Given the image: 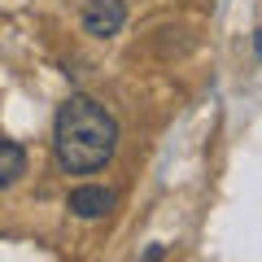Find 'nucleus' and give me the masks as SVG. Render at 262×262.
I'll use <instances>...</instances> for the list:
<instances>
[{
    "mask_svg": "<svg viewBox=\"0 0 262 262\" xmlns=\"http://www.w3.org/2000/svg\"><path fill=\"white\" fill-rule=\"evenodd\" d=\"M118 149V122L92 96H70L53 122V158L66 175H92Z\"/></svg>",
    "mask_w": 262,
    "mask_h": 262,
    "instance_id": "obj_1",
    "label": "nucleus"
},
{
    "mask_svg": "<svg viewBox=\"0 0 262 262\" xmlns=\"http://www.w3.org/2000/svg\"><path fill=\"white\" fill-rule=\"evenodd\" d=\"M114 188H101V184H83V188H75V192L66 196V210L75 219H83V223H96V219H105L114 210Z\"/></svg>",
    "mask_w": 262,
    "mask_h": 262,
    "instance_id": "obj_2",
    "label": "nucleus"
},
{
    "mask_svg": "<svg viewBox=\"0 0 262 262\" xmlns=\"http://www.w3.org/2000/svg\"><path fill=\"white\" fill-rule=\"evenodd\" d=\"M122 22H127V5H122V0H88V9H83V31H88L92 39L118 35Z\"/></svg>",
    "mask_w": 262,
    "mask_h": 262,
    "instance_id": "obj_3",
    "label": "nucleus"
},
{
    "mask_svg": "<svg viewBox=\"0 0 262 262\" xmlns=\"http://www.w3.org/2000/svg\"><path fill=\"white\" fill-rule=\"evenodd\" d=\"M22 175H27V149L18 140H0V192L13 188Z\"/></svg>",
    "mask_w": 262,
    "mask_h": 262,
    "instance_id": "obj_4",
    "label": "nucleus"
}]
</instances>
